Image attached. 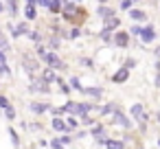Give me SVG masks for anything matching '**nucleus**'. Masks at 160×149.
Listing matches in <instances>:
<instances>
[{
	"label": "nucleus",
	"mask_w": 160,
	"mask_h": 149,
	"mask_svg": "<svg viewBox=\"0 0 160 149\" xmlns=\"http://www.w3.org/2000/svg\"><path fill=\"white\" fill-rule=\"evenodd\" d=\"M64 110L70 112V114H86V112H90V105H83V103H66Z\"/></svg>",
	"instance_id": "obj_1"
},
{
	"label": "nucleus",
	"mask_w": 160,
	"mask_h": 149,
	"mask_svg": "<svg viewBox=\"0 0 160 149\" xmlns=\"http://www.w3.org/2000/svg\"><path fill=\"white\" fill-rule=\"evenodd\" d=\"M44 59L48 62V66H51V68H64V62H62V59H59L55 53H48Z\"/></svg>",
	"instance_id": "obj_2"
},
{
	"label": "nucleus",
	"mask_w": 160,
	"mask_h": 149,
	"mask_svg": "<svg viewBox=\"0 0 160 149\" xmlns=\"http://www.w3.org/2000/svg\"><path fill=\"white\" fill-rule=\"evenodd\" d=\"M132 114H134L136 121H145V112H142V105H140V103L132 107Z\"/></svg>",
	"instance_id": "obj_3"
},
{
	"label": "nucleus",
	"mask_w": 160,
	"mask_h": 149,
	"mask_svg": "<svg viewBox=\"0 0 160 149\" xmlns=\"http://www.w3.org/2000/svg\"><path fill=\"white\" fill-rule=\"evenodd\" d=\"M140 37H142L145 42H151V40L156 37V33H153V29H151V27H147V29H142V35H140Z\"/></svg>",
	"instance_id": "obj_4"
},
{
	"label": "nucleus",
	"mask_w": 160,
	"mask_h": 149,
	"mask_svg": "<svg viewBox=\"0 0 160 149\" xmlns=\"http://www.w3.org/2000/svg\"><path fill=\"white\" fill-rule=\"evenodd\" d=\"M114 121H116L118 125H123V127H132V123H129V121H127V118H125V116H123L121 112H116V116H114Z\"/></svg>",
	"instance_id": "obj_5"
},
{
	"label": "nucleus",
	"mask_w": 160,
	"mask_h": 149,
	"mask_svg": "<svg viewBox=\"0 0 160 149\" xmlns=\"http://www.w3.org/2000/svg\"><path fill=\"white\" fill-rule=\"evenodd\" d=\"M31 90H40V92H48V88H46V83H44V81H33V83H31Z\"/></svg>",
	"instance_id": "obj_6"
},
{
	"label": "nucleus",
	"mask_w": 160,
	"mask_h": 149,
	"mask_svg": "<svg viewBox=\"0 0 160 149\" xmlns=\"http://www.w3.org/2000/svg\"><path fill=\"white\" fill-rule=\"evenodd\" d=\"M127 79V68H123V70H118L116 75H114V81L116 83H121V81H125Z\"/></svg>",
	"instance_id": "obj_7"
},
{
	"label": "nucleus",
	"mask_w": 160,
	"mask_h": 149,
	"mask_svg": "<svg viewBox=\"0 0 160 149\" xmlns=\"http://www.w3.org/2000/svg\"><path fill=\"white\" fill-rule=\"evenodd\" d=\"M53 127H55L57 132H64V129H68V125H66L62 118H55V121H53Z\"/></svg>",
	"instance_id": "obj_8"
},
{
	"label": "nucleus",
	"mask_w": 160,
	"mask_h": 149,
	"mask_svg": "<svg viewBox=\"0 0 160 149\" xmlns=\"http://www.w3.org/2000/svg\"><path fill=\"white\" fill-rule=\"evenodd\" d=\"M64 13H66V18H72V16H77V9H75V5H66V7H64Z\"/></svg>",
	"instance_id": "obj_9"
},
{
	"label": "nucleus",
	"mask_w": 160,
	"mask_h": 149,
	"mask_svg": "<svg viewBox=\"0 0 160 149\" xmlns=\"http://www.w3.org/2000/svg\"><path fill=\"white\" fill-rule=\"evenodd\" d=\"M105 147L108 149H123V142H118V140H105Z\"/></svg>",
	"instance_id": "obj_10"
},
{
	"label": "nucleus",
	"mask_w": 160,
	"mask_h": 149,
	"mask_svg": "<svg viewBox=\"0 0 160 149\" xmlns=\"http://www.w3.org/2000/svg\"><path fill=\"white\" fill-rule=\"evenodd\" d=\"M9 51V44H7V40H5V35L0 33V53H7Z\"/></svg>",
	"instance_id": "obj_11"
},
{
	"label": "nucleus",
	"mask_w": 160,
	"mask_h": 149,
	"mask_svg": "<svg viewBox=\"0 0 160 149\" xmlns=\"http://www.w3.org/2000/svg\"><path fill=\"white\" fill-rule=\"evenodd\" d=\"M35 16H38V13H35V7L29 2V5H27V18H29V20H33Z\"/></svg>",
	"instance_id": "obj_12"
},
{
	"label": "nucleus",
	"mask_w": 160,
	"mask_h": 149,
	"mask_svg": "<svg viewBox=\"0 0 160 149\" xmlns=\"http://www.w3.org/2000/svg\"><path fill=\"white\" fill-rule=\"evenodd\" d=\"M129 16H132V18H134V20H145V13H142V11H140V9H134V11H132V13H129Z\"/></svg>",
	"instance_id": "obj_13"
},
{
	"label": "nucleus",
	"mask_w": 160,
	"mask_h": 149,
	"mask_svg": "<svg viewBox=\"0 0 160 149\" xmlns=\"http://www.w3.org/2000/svg\"><path fill=\"white\" fill-rule=\"evenodd\" d=\"M116 44L125 46V44H127V35H125V33H118V35H116Z\"/></svg>",
	"instance_id": "obj_14"
},
{
	"label": "nucleus",
	"mask_w": 160,
	"mask_h": 149,
	"mask_svg": "<svg viewBox=\"0 0 160 149\" xmlns=\"http://www.w3.org/2000/svg\"><path fill=\"white\" fill-rule=\"evenodd\" d=\"M24 66H27V70H35V68H38V64H35V62H31L29 57H24Z\"/></svg>",
	"instance_id": "obj_15"
},
{
	"label": "nucleus",
	"mask_w": 160,
	"mask_h": 149,
	"mask_svg": "<svg viewBox=\"0 0 160 149\" xmlns=\"http://www.w3.org/2000/svg\"><path fill=\"white\" fill-rule=\"evenodd\" d=\"M81 92H88V94H92V97H99V94H101V90H99V88H83Z\"/></svg>",
	"instance_id": "obj_16"
},
{
	"label": "nucleus",
	"mask_w": 160,
	"mask_h": 149,
	"mask_svg": "<svg viewBox=\"0 0 160 149\" xmlns=\"http://www.w3.org/2000/svg\"><path fill=\"white\" fill-rule=\"evenodd\" d=\"M48 9H51V11H55V13H57V11H59V9H62V5H59V0H51V7H48Z\"/></svg>",
	"instance_id": "obj_17"
},
{
	"label": "nucleus",
	"mask_w": 160,
	"mask_h": 149,
	"mask_svg": "<svg viewBox=\"0 0 160 149\" xmlns=\"http://www.w3.org/2000/svg\"><path fill=\"white\" fill-rule=\"evenodd\" d=\"M99 16H101V18H110V16H112V11H110L108 7H101V9H99Z\"/></svg>",
	"instance_id": "obj_18"
},
{
	"label": "nucleus",
	"mask_w": 160,
	"mask_h": 149,
	"mask_svg": "<svg viewBox=\"0 0 160 149\" xmlns=\"http://www.w3.org/2000/svg\"><path fill=\"white\" fill-rule=\"evenodd\" d=\"M44 81H55V72L53 70H46L44 72Z\"/></svg>",
	"instance_id": "obj_19"
},
{
	"label": "nucleus",
	"mask_w": 160,
	"mask_h": 149,
	"mask_svg": "<svg viewBox=\"0 0 160 149\" xmlns=\"http://www.w3.org/2000/svg\"><path fill=\"white\" fill-rule=\"evenodd\" d=\"M31 110H33V112H44V110H46V105H40V103H33V105H31Z\"/></svg>",
	"instance_id": "obj_20"
},
{
	"label": "nucleus",
	"mask_w": 160,
	"mask_h": 149,
	"mask_svg": "<svg viewBox=\"0 0 160 149\" xmlns=\"http://www.w3.org/2000/svg\"><path fill=\"white\" fill-rule=\"evenodd\" d=\"M0 107L9 110V101H7V97H0Z\"/></svg>",
	"instance_id": "obj_21"
},
{
	"label": "nucleus",
	"mask_w": 160,
	"mask_h": 149,
	"mask_svg": "<svg viewBox=\"0 0 160 149\" xmlns=\"http://www.w3.org/2000/svg\"><path fill=\"white\" fill-rule=\"evenodd\" d=\"M66 125H68V129H75V127H77V121H75V118H68Z\"/></svg>",
	"instance_id": "obj_22"
},
{
	"label": "nucleus",
	"mask_w": 160,
	"mask_h": 149,
	"mask_svg": "<svg viewBox=\"0 0 160 149\" xmlns=\"http://www.w3.org/2000/svg\"><path fill=\"white\" fill-rule=\"evenodd\" d=\"M51 147H53V149H62V142H57V140H53V142H51Z\"/></svg>",
	"instance_id": "obj_23"
},
{
	"label": "nucleus",
	"mask_w": 160,
	"mask_h": 149,
	"mask_svg": "<svg viewBox=\"0 0 160 149\" xmlns=\"http://www.w3.org/2000/svg\"><path fill=\"white\" fill-rule=\"evenodd\" d=\"M129 2H132V0H123V2H121V9H127V7H129Z\"/></svg>",
	"instance_id": "obj_24"
},
{
	"label": "nucleus",
	"mask_w": 160,
	"mask_h": 149,
	"mask_svg": "<svg viewBox=\"0 0 160 149\" xmlns=\"http://www.w3.org/2000/svg\"><path fill=\"white\" fill-rule=\"evenodd\" d=\"M101 132H103V127H101V125H97V127L92 129V134H101Z\"/></svg>",
	"instance_id": "obj_25"
},
{
	"label": "nucleus",
	"mask_w": 160,
	"mask_h": 149,
	"mask_svg": "<svg viewBox=\"0 0 160 149\" xmlns=\"http://www.w3.org/2000/svg\"><path fill=\"white\" fill-rule=\"evenodd\" d=\"M42 5H46V7H51V0H40Z\"/></svg>",
	"instance_id": "obj_26"
},
{
	"label": "nucleus",
	"mask_w": 160,
	"mask_h": 149,
	"mask_svg": "<svg viewBox=\"0 0 160 149\" xmlns=\"http://www.w3.org/2000/svg\"><path fill=\"white\" fill-rule=\"evenodd\" d=\"M156 53H158V57H160V48H156Z\"/></svg>",
	"instance_id": "obj_27"
},
{
	"label": "nucleus",
	"mask_w": 160,
	"mask_h": 149,
	"mask_svg": "<svg viewBox=\"0 0 160 149\" xmlns=\"http://www.w3.org/2000/svg\"><path fill=\"white\" fill-rule=\"evenodd\" d=\"M29 2H31V5H35V0H29Z\"/></svg>",
	"instance_id": "obj_28"
},
{
	"label": "nucleus",
	"mask_w": 160,
	"mask_h": 149,
	"mask_svg": "<svg viewBox=\"0 0 160 149\" xmlns=\"http://www.w3.org/2000/svg\"><path fill=\"white\" fill-rule=\"evenodd\" d=\"M0 9H2V5H0Z\"/></svg>",
	"instance_id": "obj_29"
},
{
	"label": "nucleus",
	"mask_w": 160,
	"mask_h": 149,
	"mask_svg": "<svg viewBox=\"0 0 160 149\" xmlns=\"http://www.w3.org/2000/svg\"><path fill=\"white\" fill-rule=\"evenodd\" d=\"M158 118H160V114H158Z\"/></svg>",
	"instance_id": "obj_30"
}]
</instances>
